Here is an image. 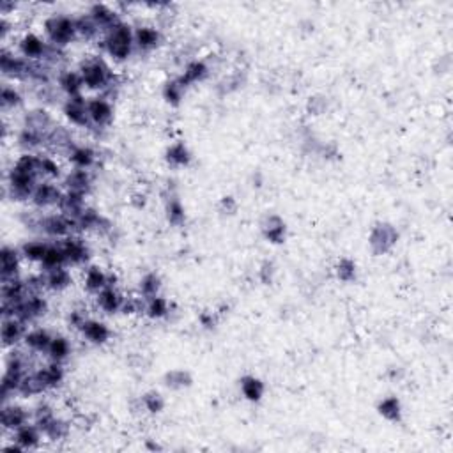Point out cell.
<instances>
[{"mask_svg": "<svg viewBox=\"0 0 453 453\" xmlns=\"http://www.w3.org/2000/svg\"><path fill=\"white\" fill-rule=\"evenodd\" d=\"M50 303L48 299L44 298L43 292H29V294L18 303L13 315L22 319L27 326H32L36 324V322H39L43 317H46Z\"/></svg>", "mask_w": 453, "mask_h": 453, "instance_id": "obj_7", "label": "cell"}, {"mask_svg": "<svg viewBox=\"0 0 453 453\" xmlns=\"http://www.w3.org/2000/svg\"><path fill=\"white\" fill-rule=\"evenodd\" d=\"M239 390H241V395H243L248 402L257 404V402H261L262 398H264L265 384L261 377L247 374V376H243L239 379Z\"/></svg>", "mask_w": 453, "mask_h": 453, "instance_id": "obj_34", "label": "cell"}, {"mask_svg": "<svg viewBox=\"0 0 453 453\" xmlns=\"http://www.w3.org/2000/svg\"><path fill=\"white\" fill-rule=\"evenodd\" d=\"M67 162L71 163L73 169L93 170L98 163V152L96 149L91 147V145L77 144L71 149L70 155H67Z\"/></svg>", "mask_w": 453, "mask_h": 453, "instance_id": "obj_29", "label": "cell"}, {"mask_svg": "<svg viewBox=\"0 0 453 453\" xmlns=\"http://www.w3.org/2000/svg\"><path fill=\"white\" fill-rule=\"evenodd\" d=\"M64 188L63 185L55 183V180H46L43 179L39 185L34 190L32 197H30V206L37 211H48V209H57L63 200Z\"/></svg>", "mask_w": 453, "mask_h": 453, "instance_id": "obj_9", "label": "cell"}, {"mask_svg": "<svg viewBox=\"0 0 453 453\" xmlns=\"http://www.w3.org/2000/svg\"><path fill=\"white\" fill-rule=\"evenodd\" d=\"M108 275L110 273H107L101 265H87L84 273V289L88 294H100L105 287H108Z\"/></svg>", "mask_w": 453, "mask_h": 453, "instance_id": "obj_31", "label": "cell"}, {"mask_svg": "<svg viewBox=\"0 0 453 453\" xmlns=\"http://www.w3.org/2000/svg\"><path fill=\"white\" fill-rule=\"evenodd\" d=\"M44 434L34 421L22 425L20 428H16L15 432H11V441H15L16 445H20L23 448V452L29 449H37L43 442Z\"/></svg>", "mask_w": 453, "mask_h": 453, "instance_id": "obj_24", "label": "cell"}, {"mask_svg": "<svg viewBox=\"0 0 453 453\" xmlns=\"http://www.w3.org/2000/svg\"><path fill=\"white\" fill-rule=\"evenodd\" d=\"M23 105V94L20 93V88L16 87L15 84H8L4 81L2 87H0V108L4 114H9V112L18 110Z\"/></svg>", "mask_w": 453, "mask_h": 453, "instance_id": "obj_36", "label": "cell"}, {"mask_svg": "<svg viewBox=\"0 0 453 453\" xmlns=\"http://www.w3.org/2000/svg\"><path fill=\"white\" fill-rule=\"evenodd\" d=\"M165 162L173 169H185L192 163V152L185 142H173L166 147Z\"/></svg>", "mask_w": 453, "mask_h": 453, "instance_id": "obj_35", "label": "cell"}, {"mask_svg": "<svg viewBox=\"0 0 453 453\" xmlns=\"http://www.w3.org/2000/svg\"><path fill=\"white\" fill-rule=\"evenodd\" d=\"M55 124L57 122L53 121L50 112L43 110V108H36V110L27 112L25 117H23V126H25V128L34 129V131L41 133V135H44V137L52 131V128Z\"/></svg>", "mask_w": 453, "mask_h": 453, "instance_id": "obj_32", "label": "cell"}, {"mask_svg": "<svg viewBox=\"0 0 453 453\" xmlns=\"http://www.w3.org/2000/svg\"><path fill=\"white\" fill-rule=\"evenodd\" d=\"M199 319H200V324L206 326V328H211V326H214V315H213V313L204 312V313H200Z\"/></svg>", "mask_w": 453, "mask_h": 453, "instance_id": "obj_57", "label": "cell"}, {"mask_svg": "<svg viewBox=\"0 0 453 453\" xmlns=\"http://www.w3.org/2000/svg\"><path fill=\"white\" fill-rule=\"evenodd\" d=\"M185 85L180 84L177 78H172V80L165 81V85H163V100L169 105H172V107H177V105H180L183 98H185Z\"/></svg>", "mask_w": 453, "mask_h": 453, "instance_id": "obj_49", "label": "cell"}, {"mask_svg": "<svg viewBox=\"0 0 453 453\" xmlns=\"http://www.w3.org/2000/svg\"><path fill=\"white\" fill-rule=\"evenodd\" d=\"M44 282V291L53 292V294H60V292L67 291L73 285V275L70 271V265H63V268H53L48 271H41Z\"/></svg>", "mask_w": 453, "mask_h": 453, "instance_id": "obj_22", "label": "cell"}, {"mask_svg": "<svg viewBox=\"0 0 453 453\" xmlns=\"http://www.w3.org/2000/svg\"><path fill=\"white\" fill-rule=\"evenodd\" d=\"M356 273H357L356 262L350 261V258L343 257L336 262L335 275L340 282H343V284H349V282L356 280Z\"/></svg>", "mask_w": 453, "mask_h": 453, "instance_id": "obj_50", "label": "cell"}, {"mask_svg": "<svg viewBox=\"0 0 453 453\" xmlns=\"http://www.w3.org/2000/svg\"><path fill=\"white\" fill-rule=\"evenodd\" d=\"M60 185L66 192L81 193L87 197L88 193L93 192L94 186V177L93 170H81V169H71L64 173Z\"/></svg>", "mask_w": 453, "mask_h": 453, "instance_id": "obj_18", "label": "cell"}, {"mask_svg": "<svg viewBox=\"0 0 453 453\" xmlns=\"http://www.w3.org/2000/svg\"><path fill=\"white\" fill-rule=\"evenodd\" d=\"M144 315L149 317L151 321H162L170 315V303L169 299L163 298L162 294L147 298L144 303Z\"/></svg>", "mask_w": 453, "mask_h": 453, "instance_id": "obj_42", "label": "cell"}, {"mask_svg": "<svg viewBox=\"0 0 453 453\" xmlns=\"http://www.w3.org/2000/svg\"><path fill=\"white\" fill-rule=\"evenodd\" d=\"M15 9H16L15 2H9V0H2V2H0V15L2 16L13 15V13H15Z\"/></svg>", "mask_w": 453, "mask_h": 453, "instance_id": "obj_56", "label": "cell"}, {"mask_svg": "<svg viewBox=\"0 0 453 453\" xmlns=\"http://www.w3.org/2000/svg\"><path fill=\"white\" fill-rule=\"evenodd\" d=\"M398 230L391 223L381 221L374 225L369 236V247L374 255H386L388 251L393 250L398 243Z\"/></svg>", "mask_w": 453, "mask_h": 453, "instance_id": "obj_10", "label": "cell"}, {"mask_svg": "<svg viewBox=\"0 0 453 453\" xmlns=\"http://www.w3.org/2000/svg\"><path fill=\"white\" fill-rule=\"evenodd\" d=\"M50 239H29L22 244L20 251H22V257L25 262H30V264H41L44 254H46V248H48Z\"/></svg>", "mask_w": 453, "mask_h": 453, "instance_id": "obj_41", "label": "cell"}, {"mask_svg": "<svg viewBox=\"0 0 453 453\" xmlns=\"http://www.w3.org/2000/svg\"><path fill=\"white\" fill-rule=\"evenodd\" d=\"M77 70L80 71L81 78H84L85 88H88V91L107 94L114 88L115 73L112 71L107 59H105L103 55H100V53L84 57V59L80 60V64H78Z\"/></svg>", "mask_w": 453, "mask_h": 453, "instance_id": "obj_2", "label": "cell"}, {"mask_svg": "<svg viewBox=\"0 0 453 453\" xmlns=\"http://www.w3.org/2000/svg\"><path fill=\"white\" fill-rule=\"evenodd\" d=\"M37 381L43 386L44 393L46 391H53L60 388L66 381V370H64V363H57V361H50L46 365H41L34 370Z\"/></svg>", "mask_w": 453, "mask_h": 453, "instance_id": "obj_17", "label": "cell"}, {"mask_svg": "<svg viewBox=\"0 0 453 453\" xmlns=\"http://www.w3.org/2000/svg\"><path fill=\"white\" fill-rule=\"evenodd\" d=\"M85 199L87 197L81 195V193H74V192H66L64 190V195H63V200H60L59 207H57V211H60L63 214H66V216L70 218H78L81 214V211L87 207V202H85Z\"/></svg>", "mask_w": 453, "mask_h": 453, "instance_id": "obj_37", "label": "cell"}, {"mask_svg": "<svg viewBox=\"0 0 453 453\" xmlns=\"http://www.w3.org/2000/svg\"><path fill=\"white\" fill-rule=\"evenodd\" d=\"M262 236L268 243L271 244H282L285 243V237H287V225L282 220L278 214H269L265 216V220L262 221L261 225Z\"/></svg>", "mask_w": 453, "mask_h": 453, "instance_id": "obj_28", "label": "cell"}, {"mask_svg": "<svg viewBox=\"0 0 453 453\" xmlns=\"http://www.w3.org/2000/svg\"><path fill=\"white\" fill-rule=\"evenodd\" d=\"M377 413H379L384 420L393 421V424L400 421L402 420V404H400V400H398V397L390 395V397H384L383 400H379V404H377Z\"/></svg>", "mask_w": 453, "mask_h": 453, "instance_id": "obj_46", "label": "cell"}, {"mask_svg": "<svg viewBox=\"0 0 453 453\" xmlns=\"http://www.w3.org/2000/svg\"><path fill=\"white\" fill-rule=\"evenodd\" d=\"M43 34L44 39L48 41L52 46L64 50L73 41L78 39L74 16L64 15V13H53V15L46 16L43 22Z\"/></svg>", "mask_w": 453, "mask_h": 453, "instance_id": "obj_5", "label": "cell"}, {"mask_svg": "<svg viewBox=\"0 0 453 453\" xmlns=\"http://www.w3.org/2000/svg\"><path fill=\"white\" fill-rule=\"evenodd\" d=\"M63 115L74 128H91L87 114V98H66L63 103Z\"/></svg>", "mask_w": 453, "mask_h": 453, "instance_id": "obj_19", "label": "cell"}, {"mask_svg": "<svg viewBox=\"0 0 453 453\" xmlns=\"http://www.w3.org/2000/svg\"><path fill=\"white\" fill-rule=\"evenodd\" d=\"M39 169H41V177L46 180H63L64 170L63 165L59 163V159L55 158V155H50V152H39Z\"/></svg>", "mask_w": 453, "mask_h": 453, "instance_id": "obj_39", "label": "cell"}, {"mask_svg": "<svg viewBox=\"0 0 453 453\" xmlns=\"http://www.w3.org/2000/svg\"><path fill=\"white\" fill-rule=\"evenodd\" d=\"M85 319H87V315H85V313L81 312V310H73V312L70 313V324L73 326L74 329L80 328V326L84 324Z\"/></svg>", "mask_w": 453, "mask_h": 453, "instance_id": "obj_54", "label": "cell"}, {"mask_svg": "<svg viewBox=\"0 0 453 453\" xmlns=\"http://www.w3.org/2000/svg\"><path fill=\"white\" fill-rule=\"evenodd\" d=\"M63 265H67V258L63 247H60V241H50L48 248H46V254H44L43 261H41L39 264L41 271H48V269L53 268H63Z\"/></svg>", "mask_w": 453, "mask_h": 453, "instance_id": "obj_40", "label": "cell"}, {"mask_svg": "<svg viewBox=\"0 0 453 453\" xmlns=\"http://www.w3.org/2000/svg\"><path fill=\"white\" fill-rule=\"evenodd\" d=\"M87 114L91 128L105 129L114 122V103L105 94L87 98Z\"/></svg>", "mask_w": 453, "mask_h": 453, "instance_id": "obj_11", "label": "cell"}, {"mask_svg": "<svg viewBox=\"0 0 453 453\" xmlns=\"http://www.w3.org/2000/svg\"><path fill=\"white\" fill-rule=\"evenodd\" d=\"M32 421V411L23 407L22 404L15 400L2 402V411H0V425L4 432H15L22 425Z\"/></svg>", "mask_w": 453, "mask_h": 453, "instance_id": "obj_12", "label": "cell"}, {"mask_svg": "<svg viewBox=\"0 0 453 453\" xmlns=\"http://www.w3.org/2000/svg\"><path fill=\"white\" fill-rule=\"evenodd\" d=\"M55 416V409H53V405L48 404V402H39L32 409V421L39 428H43L44 425L48 424L50 420H53Z\"/></svg>", "mask_w": 453, "mask_h": 453, "instance_id": "obj_51", "label": "cell"}, {"mask_svg": "<svg viewBox=\"0 0 453 453\" xmlns=\"http://www.w3.org/2000/svg\"><path fill=\"white\" fill-rule=\"evenodd\" d=\"M44 144H46L44 135L30 128H25V126H22L16 133V145L22 152H37L39 149L44 147Z\"/></svg>", "mask_w": 453, "mask_h": 453, "instance_id": "obj_33", "label": "cell"}, {"mask_svg": "<svg viewBox=\"0 0 453 453\" xmlns=\"http://www.w3.org/2000/svg\"><path fill=\"white\" fill-rule=\"evenodd\" d=\"M41 180L39 152H22L6 172L4 190L15 202H29Z\"/></svg>", "mask_w": 453, "mask_h": 453, "instance_id": "obj_1", "label": "cell"}, {"mask_svg": "<svg viewBox=\"0 0 453 453\" xmlns=\"http://www.w3.org/2000/svg\"><path fill=\"white\" fill-rule=\"evenodd\" d=\"M101 48L114 63H124L135 53V27L121 20L101 36Z\"/></svg>", "mask_w": 453, "mask_h": 453, "instance_id": "obj_3", "label": "cell"}, {"mask_svg": "<svg viewBox=\"0 0 453 453\" xmlns=\"http://www.w3.org/2000/svg\"><path fill=\"white\" fill-rule=\"evenodd\" d=\"M60 247L66 254L67 265H71V268H80L91 261V248L85 243L81 234H71V236L64 237V239H60Z\"/></svg>", "mask_w": 453, "mask_h": 453, "instance_id": "obj_13", "label": "cell"}, {"mask_svg": "<svg viewBox=\"0 0 453 453\" xmlns=\"http://www.w3.org/2000/svg\"><path fill=\"white\" fill-rule=\"evenodd\" d=\"M57 87L66 98L84 96V78L78 70H63L57 73Z\"/></svg>", "mask_w": 453, "mask_h": 453, "instance_id": "obj_23", "label": "cell"}, {"mask_svg": "<svg viewBox=\"0 0 453 453\" xmlns=\"http://www.w3.org/2000/svg\"><path fill=\"white\" fill-rule=\"evenodd\" d=\"M29 360L23 350L18 347L9 349L8 356H6L4 363V374H2V381H0V395H2V402H8L9 398L18 395L20 384H22L23 377L29 372Z\"/></svg>", "mask_w": 453, "mask_h": 453, "instance_id": "obj_4", "label": "cell"}, {"mask_svg": "<svg viewBox=\"0 0 453 453\" xmlns=\"http://www.w3.org/2000/svg\"><path fill=\"white\" fill-rule=\"evenodd\" d=\"M162 277L156 271H147L138 282V296H142L144 299L158 296L162 291Z\"/></svg>", "mask_w": 453, "mask_h": 453, "instance_id": "obj_47", "label": "cell"}, {"mask_svg": "<svg viewBox=\"0 0 453 453\" xmlns=\"http://www.w3.org/2000/svg\"><path fill=\"white\" fill-rule=\"evenodd\" d=\"M71 353H73V347H71L70 339L66 335L55 333L52 342H50L48 350H46V357L50 361H57V363H66Z\"/></svg>", "mask_w": 453, "mask_h": 453, "instance_id": "obj_38", "label": "cell"}, {"mask_svg": "<svg viewBox=\"0 0 453 453\" xmlns=\"http://www.w3.org/2000/svg\"><path fill=\"white\" fill-rule=\"evenodd\" d=\"M52 44L36 32H25L16 41V52L34 63H44L52 52Z\"/></svg>", "mask_w": 453, "mask_h": 453, "instance_id": "obj_8", "label": "cell"}, {"mask_svg": "<svg viewBox=\"0 0 453 453\" xmlns=\"http://www.w3.org/2000/svg\"><path fill=\"white\" fill-rule=\"evenodd\" d=\"M165 213H166V221H169L172 227H183L186 223V209L180 202V199L177 195H169L166 197L165 204Z\"/></svg>", "mask_w": 453, "mask_h": 453, "instance_id": "obj_43", "label": "cell"}, {"mask_svg": "<svg viewBox=\"0 0 453 453\" xmlns=\"http://www.w3.org/2000/svg\"><path fill=\"white\" fill-rule=\"evenodd\" d=\"M80 335L93 346H105L110 342L112 339V329L107 322L94 319V317H87L84 321V324L78 328Z\"/></svg>", "mask_w": 453, "mask_h": 453, "instance_id": "obj_21", "label": "cell"}, {"mask_svg": "<svg viewBox=\"0 0 453 453\" xmlns=\"http://www.w3.org/2000/svg\"><path fill=\"white\" fill-rule=\"evenodd\" d=\"M36 230L44 236V239L50 241H60L64 237L71 236L77 232V223L73 218L66 216L60 211L57 213H46V211H39L37 216Z\"/></svg>", "mask_w": 453, "mask_h": 453, "instance_id": "obj_6", "label": "cell"}, {"mask_svg": "<svg viewBox=\"0 0 453 453\" xmlns=\"http://www.w3.org/2000/svg\"><path fill=\"white\" fill-rule=\"evenodd\" d=\"M209 66H207L206 60L202 59H195V60H190L188 64L185 66V70H183V73L177 77V80L180 81V84L185 85L186 88L192 87V85L199 84V81H204L207 77H209Z\"/></svg>", "mask_w": 453, "mask_h": 453, "instance_id": "obj_30", "label": "cell"}, {"mask_svg": "<svg viewBox=\"0 0 453 453\" xmlns=\"http://www.w3.org/2000/svg\"><path fill=\"white\" fill-rule=\"evenodd\" d=\"M142 405L144 409L151 414H159L163 409H165V398L159 391L151 390L147 393L142 395Z\"/></svg>", "mask_w": 453, "mask_h": 453, "instance_id": "obj_52", "label": "cell"}, {"mask_svg": "<svg viewBox=\"0 0 453 453\" xmlns=\"http://www.w3.org/2000/svg\"><path fill=\"white\" fill-rule=\"evenodd\" d=\"M13 32V23L9 20V16H0V41L2 43H8L9 36Z\"/></svg>", "mask_w": 453, "mask_h": 453, "instance_id": "obj_53", "label": "cell"}, {"mask_svg": "<svg viewBox=\"0 0 453 453\" xmlns=\"http://www.w3.org/2000/svg\"><path fill=\"white\" fill-rule=\"evenodd\" d=\"M53 339V333L43 326H32L27 329L25 339H23V347L32 354H46L50 342Z\"/></svg>", "mask_w": 453, "mask_h": 453, "instance_id": "obj_25", "label": "cell"}, {"mask_svg": "<svg viewBox=\"0 0 453 453\" xmlns=\"http://www.w3.org/2000/svg\"><path fill=\"white\" fill-rule=\"evenodd\" d=\"M41 431H43L44 439H48V441H63V439H67V435H70L71 424L67 420H64V418L55 416L44 425Z\"/></svg>", "mask_w": 453, "mask_h": 453, "instance_id": "obj_45", "label": "cell"}, {"mask_svg": "<svg viewBox=\"0 0 453 453\" xmlns=\"http://www.w3.org/2000/svg\"><path fill=\"white\" fill-rule=\"evenodd\" d=\"M74 145H77V142L73 140V135H71L70 128L55 124L52 128V131L46 135L44 149H48L52 155H64L67 158V155H70Z\"/></svg>", "mask_w": 453, "mask_h": 453, "instance_id": "obj_20", "label": "cell"}, {"mask_svg": "<svg viewBox=\"0 0 453 453\" xmlns=\"http://www.w3.org/2000/svg\"><path fill=\"white\" fill-rule=\"evenodd\" d=\"M74 22H77V32H78V39H85V41H94L100 39L103 36L100 27L94 23V20L87 15V13H81V15L74 16Z\"/></svg>", "mask_w": 453, "mask_h": 453, "instance_id": "obj_44", "label": "cell"}, {"mask_svg": "<svg viewBox=\"0 0 453 453\" xmlns=\"http://www.w3.org/2000/svg\"><path fill=\"white\" fill-rule=\"evenodd\" d=\"M29 326L18 319V317H2V328H0V339H2V347L6 350L15 349L20 343H23L25 333Z\"/></svg>", "mask_w": 453, "mask_h": 453, "instance_id": "obj_16", "label": "cell"}, {"mask_svg": "<svg viewBox=\"0 0 453 453\" xmlns=\"http://www.w3.org/2000/svg\"><path fill=\"white\" fill-rule=\"evenodd\" d=\"M220 206H221V211H223V213H229V214H232L234 211L237 209V204H236V200H234V197H223L220 202Z\"/></svg>", "mask_w": 453, "mask_h": 453, "instance_id": "obj_55", "label": "cell"}, {"mask_svg": "<svg viewBox=\"0 0 453 453\" xmlns=\"http://www.w3.org/2000/svg\"><path fill=\"white\" fill-rule=\"evenodd\" d=\"M22 251L13 244H4L0 248V282L20 278L22 273Z\"/></svg>", "mask_w": 453, "mask_h": 453, "instance_id": "obj_14", "label": "cell"}, {"mask_svg": "<svg viewBox=\"0 0 453 453\" xmlns=\"http://www.w3.org/2000/svg\"><path fill=\"white\" fill-rule=\"evenodd\" d=\"M163 383H165V386L170 388V390H185V388L192 386L193 379L192 376H190V372H186V370L173 369L165 374Z\"/></svg>", "mask_w": 453, "mask_h": 453, "instance_id": "obj_48", "label": "cell"}, {"mask_svg": "<svg viewBox=\"0 0 453 453\" xmlns=\"http://www.w3.org/2000/svg\"><path fill=\"white\" fill-rule=\"evenodd\" d=\"M163 43L162 30L151 23L135 25V50L142 53H151L158 50Z\"/></svg>", "mask_w": 453, "mask_h": 453, "instance_id": "obj_15", "label": "cell"}, {"mask_svg": "<svg viewBox=\"0 0 453 453\" xmlns=\"http://www.w3.org/2000/svg\"><path fill=\"white\" fill-rule=\"evenodd\" d=\"M126 301V296L117 289V285H108L100 294H96V305L107 315H115L122 312V305Z\"/></svg>", "mask_w": 453, "mask_h": 453, "instance_id": "obj_26", "label": "cell"}, {"mask_svg": "<svg viewBox=\"0 0 453 453\" xmlns=\"http://www.w3.org/2000/svg\"><path fill=\"white\" fill-rule=\"evenodd\" d=\"M87 15L94 20V23L101 29V32H107L110 27H114L115 23H119L122 20L121 15L112 6L103 4V2H96V4L88 6Z\"/></svg>", "mask_w": 453, "mask_h": 453, "instance_id": "obj_27", "label": "cell"}]
</instances>
